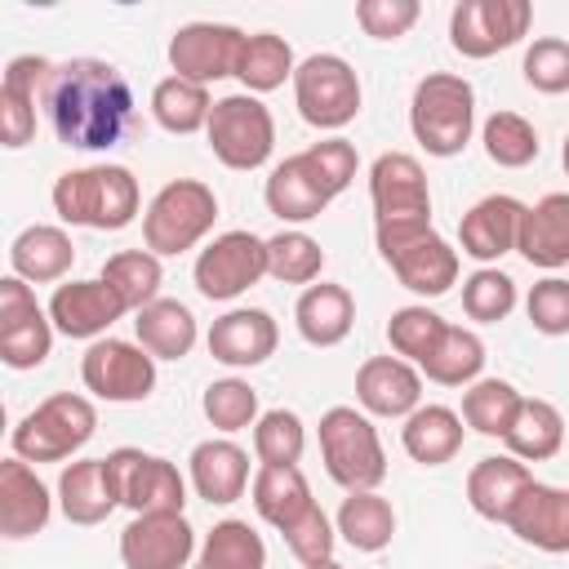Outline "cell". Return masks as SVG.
<instances>
[{"label": "cell", "mask_w": 569, "mask_h": 569, "mask_svg": "<svg viewBox=\"0 0 569 569\" xmlns=\"http://www.w3.org/2000/svg\"><path fill=\"white\" fill-rule=\"evenodd\" d=\"M44 116L53 138L76 151H111L138 129L133 89L124 71L102 58L53 62L44 89Z\"/></svg>", "instance_id": "6da1fadb"}, {"label": "cell", "mask_w": 569, "mask_h": 569, "mask_svg": "<svg viewBox=\"0 0 569 569\" xmlns=\"http://www.w3.org/2000/svg\"><path fill=\"white\" fill-rule=\"evenodd\" d=\"M138 178L124 164H84L67 169L53 182V213L71 227L120 231L138 218Z\"/></svg>", "instance_id": "7a4b0ae2"}, {"label": "cell", "mask_w": 569, "mask_h": 569, "mask_svg": "<svg viewBox=\"0 0 569 569\" xmlns=\"http://www.w3.org/2000/svg\"><path fill=\"white\" fill-rule=\"evenodd\" d=\"M373 240L382 262L396 271V280L422 298H440L458 284V249L431 227V218L418 222H373Z\"/></svg>", "instance_id": "3957f363"}, {"label": "cell", "mask_w": 569, "mask_h": 569, "mask_svg": "<svg viewBox=\"0 0 569 569\" xmlns=\"http://www.w3.org/2000/svg\"><path fill=\"white\" fill-rule=\"evenodd\" d=\"M409 129L427 156H458L476 129V89L453 71H431L413 84Z\"/></svg>", "instance_id": "277c9868"}, {"label": "cell", "mask_w": 569, "mask_h": 569, "mask_svg": "<svg viewBox=\"0 0 569 569\" xmlns=\"http://www.w3.org/2000/svg\"><path fill=\"white\" fill-rule=\"evenodd\" d=\"M320 458L333 485H342L347 493L356 489H378L387 476V453L378 440V427L369 422V413L351 409V405H333L320 413Z\"/></svg>", "instance_id": "5b68a950"}, {"label": "cell", "mask_w": 569, "mask_h": 569, "mask_svg": "<svg viewBox=\"0 0 569 569\" xmlns=\"http://www.w3.org/2000/svg\"><path fill=\"white\" fill-rule=\"evenodd\" d=\"M213 218H218L213 187H204L196 178H173L151 196V204L142 213V240L156 258L187 253L213 231Z\"/></svg>", "instance_id": "8992f818"}, {"label": "cell", "mask_w": 569, "mask_h": 569, "mask_svg": "<svg viewBox=\"0 0 569 569\" xmlns=\"http://www.w3.org/2000/svg\"><path fill=\"white\" fill-rule=\"evenodd\" d=\"M98 431V409L89 396L58 391L40 400L18 427H13V458L22 462H62L80 453Z\"/></svg>", "instance_id": "52a82bcc"}, {"label": "cell", "mask_w": 569, "mask_h": 569, "mask_svg": "<svg viewBox=\"0 0 569 569\" xmlns=\"http://www.w3.org/2000/svg\"><path fill=\"white\" fill-rule=\"evenodd\" d=\"M204 138H209V151L227 169L249 173V169H262L271 160L276 120L262 107V98H253V93H227V98L213 102L209 124H204Z\"/></svg>", "instance_id": "ba28073f"}, {"label": "cell", "mask_w": 569, "mask_h": 569, "mask_svg": "<svg viewBox=\"0 0 569 569\" xmlns=\"http://www.w3.org/2000/svg\"><path fill=\"white\" fill-rule=\"evenodd\" d=\"M293 102L311 129H342L360 111V80L347 58L311 53L293 71Z\"/></svg>", "instance_id": "9c48e42d"}, {"label": "cell", "mask_w": 569, "mask_h": 569, "mask_svg": "<svg viewBox=\"0 0 569 569\" xmlns=\"http://www.w3.org/2000/svg\"><path fill=\"white\" fill-rule=\"evenodd\" d=\"M107 471H111L120 507H129L133 516H160V511H182L187 507V480L160 453L111 449L107 453Z\"/></svg>", "instance_id": "30bf717a"}, {"label": "cell", "mask_w": 569, "mask_h": 569, "mask_svg": "<svg viewBox=\"0 0 569 569\" xmlns=\"http://www.w3.org/2000/svg\"><path fill=\"white\" fill-rule=\"evenodd\" d=\"M529 0H458L449 13V44L462 58H493L529 36Z\"/></svg>", "instance_id": "8fae6325"}, {"label": "cell", "mask_w": 569, "mask_h": 569, "mask_svg": "<svg viewBox=\"0 0 569 569\" xmlns=\"http://www.w3.org/2000/svg\"><path fill=\"white\" fill-rule=\"evenodd\" d=\"M191 276L209 302H231L267 276V240L253 231H222L196 253Z\"/></svg>", "instance_id": "7c38bea8"}, {"label": "cell", "mask_w": 569, "mask_h": 569, "mask_svg": "<svg viewBox=\"0 0 569 569\" xmlns=\"http://www.w3.org/2000/svg\"><path fill=\"white\" fill-rule=\"evenodd\" d=\"M80 378L98 400L133 405L147 400L156 387V356L124 338H98L80 360Z\"/></svg>", "instance_id": "4fadbf2b"}, {"label": "cell", "mask_w": 569, "mask_h": 569, "mask_svg": "<svg viewBox=\"0 0 569 569\" xmlns=\"http://www.w3.org/2000/svg\"><path fill=\"white\" fill-rule=\"evenodd\" d=\"M53 351V320L40 311L22 276L0 280V360L9 369H36Z\"/></svg>", "instance_id": "5bb4252c"}, {"label": "cell", "mask_w": 569, "mask_h": 569, "mask_svg": "<svg viewBox=\"0 0 569 569\" xmlns=\"http://www.w3.org/2000/svg\"><path fill=\"white\" fill-rule=\"evenodd\" d=\"M240 49H244L240 27H231V22H187L169 40V67L182 80L213 84V80L236 76Z\"/></svg>", "instance_id": "9a60e30c"}, {"label": "cell", "mask_w": 569, "mask_h": 569, "mask_svg": "<svg viewBox=\"0 0 569 569\" xmlns=\"http://www.w3.org/2000/svg\"><path fill=\"white\" fill-rule=\"evenodd\" d=\"M369 200L373 222H418L431 218L427 173L409 151H382L369 164Z\"/></svg>", "instance_id": "2e32d148"}, {"label": "cell", "mask_w": 569, "mask_h": 569, "mask_svg": "<svg viewBox=\"0 0 569 569\" xmlns=\"http://www.w3.org/2000/svg\"><path fill=\"white\" fill-rule=\"evenodd\" d=\"M196 556V529L182 511L160 516H133L120 533V560L124 569H182Z\"/></svg>", "instance_id": "e0dca14e"}, {"label": "cell", "mask_w": 569, "mask_h": 569, "mask_svg": "<svg viewBox=\"0 0 569 569\" xmlns=\"http://www.w3.org/2000/svg\"><path fill=\"white\" fill-rule=\"evenodd\" d=\"M44 311H49V320H53L58 333H67V338H93L98 342L129 307L98 276V280H67V284H58Z\"/></svg>", "instance_id": "ac0fdd59"}, {"label": "cell", "mask_w": 569, "mask_h": 569, "mask_svg": "<svg viewBox=\"0 0 569 569\" xmlns=\"http://www.w3.org/2000/svg\"><path fill=\"white\" fill-rule=\"evenodd\" d=\"M276 342H280V329L262 307H231L209 325V356L222 360L227 369H253L271 360Z\"/></svg>", "instance_id": "d6986e66"}, {"label": "cell", "mask_w": 569, "mask_h": 569, "mask_svg": "<svg viewBox=\"0 0 569 569\" xmlns=\"http://www.w3.org/2000/svg\"><path fill=\"white\" fill-rule=\"evenodd\" d=\"M356 400L373 418H409L422 405V373L400 356H369L356 369Z\"/></svg>", "instance_id": "ffe728a7"}, {"label": "cell", "mask_w": 569, "mask_h": 569, "mask_svg": "<svg viewBox=\"0 0 569 569\" xmlns=\"http://www.w3.org/2000/svg\"><path fill=\"white\" fill-rule=\"evenodd\" d=\"M507 529H511L520 542L538 547V551L565 556V551H569V489H556V485L533 480V485L516 498V507H511V516H507Z\"/></svg>", "instance_id": "44dd1931"}, {"label": "cell", "mask_w": 569, "mask_h": 569, "mask_svg": "<svg viewBox=\"0 0 569 569\" xmlns=\"http://www.w3.org/2000/svg\"><path fill=\"white\" fill-rule=\"evenodd\" d=\"M520 218H525V204L516 196H485L476 200L462 222H458V244L467 258L476 262H498L502 253L516 249V236H520Z\"/></svg>", "instance_id": "7402d4cb"}, {"label": "cell", "mask_w": 569, "mask_h": 569, "mask_svg": "<svg viewBox=\"0 0 569 569\" xmlns=\"http://www.w3.org/2000/svg\"><path fill=\"white\" fill-rule=\"evenodd\" d=\"M262 196H267V209H271L280 222H311V218H320V213L329 209V200H333L329 187L320 182L316 164L307 160V151L284 156V160L267 173Z\"/></svg>", "instance_id": "603a6c76"}, {"label": "cell", "mask_w": 569, "mask_h": 569, "mask_svg": "<svg viewBox=\"0 0 569 569\" xmlns=\"http://www.w3.org/2000/svg\"><path fill=\"white\" fill-rule=\"evenodd\" d=\"M49 516H53L49 485L22 458H4L0 462V533L31 538L49 525Z\"/></svg>", "instance_id": "cb8c5ba5"}, {"label": "cell", "mask_w": 569, "mask_h": 569, "mask_svg": "<svg viewBox=\"0 0 569 569\" xmlns=\"http://www.w3.org/2000/svg\"><path fill=\"white\" fill-rule=\"evenodd\" d=\"M516 253L529 267H565L569 262V191H547L538 204H525Z\"/></svg>", "instance_id": "d4e9b609"}, {"label": "cell", "mask_w": 569, "mask_h": 569, "mask_svg": "<svg viewBox=\"0 0 569 569\" xmlns=\"http://www.w3.org/2000/svg\"><path fill=\"white\" fill-rule=\"evenodd\" d=\"M191 489L209 507H227L249 489V453L236 440H200L191 449Z\"/></svg>", "instance_id": "484cf974"}, {"label": "cell", "mask_w": 569, "mask_h": 569, "mask_svg": "<svg viewBox=\"0 0 569 569\" xmlns=\"http://www.w3.org/2000/svg\"><path fill=\"white\" fill-rule=\"evenodd\" d=\"M529 485H533V471H529L520 458L493 453V458H480V462L471 467V476H467V502H471L476 516H485V520H493V525H507L516 498H520Z\"/></svg>", "instance_id": "4316f807"}, {"label": "cell", "mask_w": 569, "mask_h": 569, "mask_svg": "<svg viewBox=\"0 0 569 569\" xmlns=\"http://www.w3.org/2000/svg\"><path fill=\"white\" fill-rule=\"evenodd\" d=\"M58 507H62V516L71 525H102L120 507L111 471H107V458H80L71 467H62V476H58Z\"/></svg>", "instance_id": "83f0119b"}, {"label": "cell", "mask_w": 569, "mask_h": 569, "mask_svg": "<svg viewBox=\"0 0 569 569\" xmlns=\"http://www.w3.org/2000/svg\"><path fill=\"white\" fill-rule=\"evenodd\" d=\"M293 325H298L302 342H311V347H338L351 333V325H356V302L333 280L307 284L298 293V302H293Z\"/></svg>", "instance_id": "f1b7e54d"}, {"label": "cell", "mask_w": 569, "mask_h": 569, "mask_svg": "<svg viewBox=\"0 0 569 569\" xmlns=\"http://www.w3.org/2000/svg\"><path fill=\"white\" fill-rule=\"evenodd\" d=\"M71 262H76L71 236L62 227H49V222H36V227L18 231V240L9 244V267L27 284H53L71 271Z\"/></svg>", "instance_id": "f546056e"}, {"label": "cell", "mask_w": 569, "mask_h": 569, "mask_svg": "<svg viewBox=\"0 0 569 569\" xmlns=\"http://www.w3.org/2000/svg\"><path fill=\"white\" fill-rule=\"evenodd\" d=\"M462 436H467L462 413H453L449 405H418V409L405 418V427H400L405 453H409L413 462H422V467H440V462L458 458Z\"/></svg>", "instance_id": "4dcf8cb0"}, {"label": "cell", "mask_w": 569, "mask_h": 569, "mask_svg": "<svg viewBox=\"0 0 569 569\" xmlns=\"http://www.w3.org/2000/svg\"><path fill=\"white\" fill-rule=\"evenodd\" d=\"M133 333H138V347L151 351L156 360H182L196 347V316L178 298H156L138 311Z\"/></svg>", "instance_id": "1f68e13d"}, {"label": "cell", "mask_w": 569, "mask_h": 569, "mask_svg": "<svg viewBox=\"0 0 569 569\" xmlns=\"http://www.w3.org/2000/svg\"><path fill=\"white\" fill-rule=\"evenodd\" d=\"M249 493H253V511L267 525H276L280 533L316 507L311 502V485H307V476L298 467H258Z\"/></svg>", "instance_id": "d6a6232c"}, {"label": "cell", "mask_w": 569, "mask_h": 569, "mask_svg": "<svg viewBox=\"0 0 569 569\" xmlns=\"http://www.w3.org/2000/svg\"><path fill=\"white\" fill-rule=\"evenodd\" d=\"M565 445V418L551 400H538V396H525L520 409H516V422L507 431V449L511 458L520 462H547L556 458Z\"/></svg>", "instance_id": "836d02e7"}, {"label": "cell", "mask_w": 569, "mask_h": 569, "mask_svg": "<svg viewBox=\"0 0 569 569\" xmlns=\"http://www.w3.org/2000/svg\"><path fill=\"white\" fill-rule=\"evenodd\" d=\"M298 62H293V49L284 36L276 31H253L244 36V49H240V62H236V80L244 84V93H271L280 89L284 80H293Z\"/></svg>", "instance_id": "e575fe53"}, {"label": "cell", "mask_w": 569, "mask_h": 569, "mask_svg": "<svg viewBox=\"0 0 569 569\" xmlns=\"http://www.w3.org/2000/svg\"><path fill=\"white\" fill-rule=\"evenodd\" d=\"M333 525H338V533H342L356 551H382V547H391V538H396V511H391V502H387L378 489H356V493H347Z\"/></svg>", "instance_id": "d590c367"}, {"label": "cell", "mask_w": 569, "mask_h": 569, "mask_svg": "<svg viewBox=\"0 0 569 569\" xmlns=\"http://www.w3.org/2000/svg\"><path fill=\"white\" fill-rule=\"evenodd\" d=\"M196 569H267V542L249 520H218L196 551Z\"/></svg>", "instance_id": "8d00e7d4"}, {"label": "cell", "mask_w": 569, "mask_h": 569, "mask_svg": "<svg viewBox=\"0 0 569 569\" xmlns=\"http://www.w3.org/2000/svg\"><path fill=\"white\" fill-rule=\"evenodd\" d=\"M209 111H213V98H209V84H196V80H182V76H164L156 89H151V116L164 133H196L209 124Z\"/></svg>", "instance_id": "74e56055"}, {"label": "cell", "mask_w": 569, "mask_h": 569, "mask_svg": "<svg viewBox=\"0 0 569 569\" xmlns=\"http://www.w3.org/2000/svg\"><path fill=\"white\" fill-rule=\"evenodd\" d=\"M418 369L440 387H471L480 378V369H485V342H480V333H471L462 325H449L440 347Z\"/></svg>", "instance_id": "f35d334b"}, {"label": "cell", "mask_w": 569, "mask_h": 569, "mask_svg": "<svg viewBox=\"0 0 569 569\" xmlns=\"http://www.w3.org/2000/svg\"><path fill=\"white\" fill-rule=\"evenodd\" d=\"M520 400H525V396H520L507 378H476V382L462 391V422H467L471 431H480V436L507 440Z\"/></svg>", "instance_id": "ab89813d"}, {"label": "cell", "mask_w": 569, "mask_h": 569, "mask_svg": "<svg viewBox=\"0 0 569 569\" xmlns=\"http://www.w3.org/2000/svg\"><path fill=\"white\" fill-rule=\"evenodd\" d=\"M102 280L120 293V302L129 311H142L147 302L160 298V280H164V267L151 249H120L102 262Z\"/></svg>", "instance_id": "60d3db41"}, {"label": "cell", "mask_w": 569, "mask_h": 569, "mask_svg": "<svg viewBox=\"0 0 569 569\" xmlns=\"http://www.w3.org/2000/svg\"><path fill=\"white\" fill-rule=\"evenodd\" d=\"M480 142L498 169H525L538 160V129L516 111H493L480 124Z\"/></svg>", "instance_id": "b9f144b4"}, {"label": "cell", "mask_w": 569, "mask_h": 569, "mask_svg": "<svg viewBox=\"0 0 569 569\" xmlns=\"http://www.w3.org/2000/svg\"><path fill=\"white\" fill-rule=\"evenodd\" d=\"M325 271V249L307 231H280L267 240V276L280 284H311Z\"/></svg>", "instance_id": "7bdbcfd3"}, {"label": "cell", "mask_w": 569, "mask_h": 569, "mask_svg": "<svg viewBox=\"0 0 569 569\" xmlns=\"http://www.w3.org/2000/svg\"><path fill=\"white\" fill-rule=\"evenodd\" d=\"M307 449V427L293 409H267L253 422V453L262 467H298Z\"/></svg>", "instance_id": "ee69618b"}, {"label": "cell", "mask_w": 569, "mask_h": 569, "mask_svg": "<svg viewBox=\"0 0 569 569\" xmlns=\"http://www.w3.org/2000/svg\"><path fill=\"white\" fill-rule=\"evenodd\" d=\"M445 329H449V320L436 316L431 307H400V311H391V320H387V342H391V351H396L400 360L422 365V360L440 347Z\"/></svg>", "instance_id": "f6af8a7d"}, {"label": "cell", "mask_w": 569, "mask_h": 569, "mask_svg": "<svg viewBox=\"0 0 569 569\" xmlns=\"http://www.w3.org/2000/svg\"><path fill=\"white\" fill-rule=\"evenodd\" d=\"M200 409H204V418H209V427H218V431H244V427H253L262 413H258V391L244 382V378H218V382H209L204 387V400H200Z\"/></svg>", "instance_id": "bcb514c9"}, {"label": "cell", "mask_w": 569, "mask_h": 569, "mask_svg": "<svg viewBox=\"0 0 569 569\" xmlns=\"http://www.w3.org/2000/svg\"><path fill=\"white\" fill-rule=\"evenodd\" d=\"M462 311L480 325H498L516 311V280L498 267H480L462 280Z\"/></svg>", "instance_id": "7dc6e473"}, {"label": "cell", "mask_w": 569, "mask_h": 569, "mask_svg": "<svg viewBox=\"0 0 569 569\" xmlns=\"http://www.w3.org/2000/svg\"><path fill=\"white\" fill-rule=\"evenodd\" d=\"M525 84H533L538 93H569V40L560 36H538L525 49Z\"/></svg>", "instance_id": "c3c4849f"}, {"label": "cell", "mask_w": 569, "mask_h": 569, "mask_svg": "<svg viewBox=\"0 0 569 569\" xmlns=\"http://www.w3.org/2000/svg\"><path fill=\"white\" fill-rule=\"evenodd\" d=\"M525 311H529V325L547 338H560L569 333V280L565 276H547L529 289L525 298Z\"/></svg>", "instance_id": "681fc988"}, {"label": "cell", "mask_w": 569, "mask_h": 569, "mask_svg": "<svg viewBox=\"0 0 569 569\" xmlns=\"http://www.w3.org/2000/svg\"><path fill=\"white\" fill-rule=\"evenodd\" d=\"M333 542H338V525H333L320 507H311L302 520H293V525L284 529V547H289L302 565L333 560Z\"/></svg>", "instance_id": "f907efd6"}, {"label": "cell", "mask_w": 569, "mask_h": 569, "mask_svg": "<svg viewBox=\"0 0 569 569\" xmlns=\"http://www.w3.org/2000/svg\"><path fill=\"white\" fill-rule=\"evenodd\" d=\"M418 13H422L418 0H360L356 4V22L373 40H400L418 22Z\"/></svg>", "instance_id": "816d5d0a"}, {"label": "cell", "mask_w": 569, "mask_h": 569, "mask_svg": "<svg viewBox=\"0 0 569 569\" xmlns=\"http://www.w3.org/2000/svg\"><path fill=\"white\" fill-rule=\"evenodd\" d=\"M307 160L316 164V173L329 187V196H342L351 187V178H356V164H360V156H356V147L347 138H320V142H311L307 147Z\"/></svg>", "instance_id": "f5cc1de1"}, {"label": "cell", "mask_w": 569, "mask_h": 569, "mask_svg": "<svg viewBox=\"0 0 569 569\" xmlns=\"http://www.w3.org/2000/svg\"><path fill=\"white\" fill-rule=\"evenodd\" d=\"M36 111L40 107H31V102H22L13 93H0V138H4L9 151L27 147L36 138Z\"/></svg>", "instance_id": "db71d44e"}, {"label": "cell", "mask_w": 569, "mask_h": 569, "mask_svg": "<svg viewBox=\"0 0 569 569\" xmlns=\"http://www.w3.org/2000/svg\"><path fill=\"white\" fill-rule=\"evenodd\" d=\"M302 569H342L338 560H316V565H302Z\"/></svg>", "instance_id": "11a10c76"}, {"label": "cell", "mask_w": 569, "mask_h": 569, "mask_svg": "<svg viewBox=\"0 0 569 569\" xmlns=\"http://www.w3.org/2000/svg\"><path fill=\"white\" fill-rule=\"evenodd\" d=\"M560 160H565V173H569V133H565V151H560Z\"/></svg>", "instance_id": "9f6ffc18"}]
</instances>
